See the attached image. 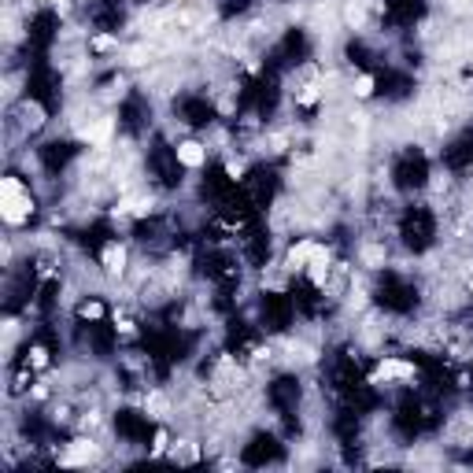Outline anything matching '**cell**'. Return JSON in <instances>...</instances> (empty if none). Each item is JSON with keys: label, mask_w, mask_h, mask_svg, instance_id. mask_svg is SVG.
Returning <instances> with one entry per match:
<instances>
[{"label": "cell", "mask_w": 473, "mask_h": 473, "mask_svg": "<svg viewBox=\"0 0 473 473\" xmlns=\"http://www.w3.org/2000/svg\"><path fill=\"white\" fill-rule=\"evenodd\" d=\"M174 156H178V163L189 167V170H196V167L207 163V148H203L200 141H181V145L174 148Z\"/></svg>", "instance_id": "cell-2"}, {"label": "cell", "mask_w": 473, "mask_h": 473, "mask_svg": "<svg viewBox=\"0 0 473 473\" xmlns=\"http://www.w3.org/2000/svg\"><path fill=\"white\" fill-rule=\"evenodd\" d=\"M30 211H34V200H30V192L23 189V181L19 178H4L0 181V214H4V222H26Z\"/></svg>", "instance_id": "cell-1"}, {"label": "cell", "mask_w": 473, "mask_h": 473, "mask_svg": "<svg viewBox=\"0 0 473 473\" xmlns=\"http://www.w3.org/2000/svg\"><path fill=\"white\" fill-rule=\"evenodd\" d=\"M104 270H107V274H122V270H126V248H122L118 241H111V244L104 248Z\"/></svg>", "instance_id": "cell-4"}, {"label": "cell", "mask_w": 473, "mask_h": 473, "mask_svg": "<svg viewBox=\"0 0 473 473\" xmlns=\"http://www.w3.org/2000/svg\"><path fill=\"white\" fill-rule=\"evenodd\" d=\"M30 362H34L37 370L45 367V362H48V355H45V348H34V351H30Z\"/></svg>", "instance_id": "cell-12"}, {"label": "cell", "mask_w": 473, "mask_h": 473, "mask_svg": "<svg viewBox=\"0 0 473 473\" xmlns=\"http://www.w3.org/2000/svg\"><path fill=\"white\" fill-rule=\"evenodd\" d=\"M310 252H315V241H304V244H296V248H288L285 266L288 270H304V266L310 263Z\"/></svg>", "instance_id": "cell-5"}, {"label": "cell", "mask_w": 473, "mask_h": 473, "mask_svg": "<svg viewBox=\"0 0 473 473\" xmlns=\"http://www.w3.org/2000/svg\"><path fill=\"white\" fill-rule=\"evenodd\" d=\"M362 263H367V266H381L384 263V252L370 244V248H362Z\"/></svg>", "instance_id": "cell-11"}, {"label": "cell", "mask_w": 473, "mask_h": 473, "mask_svg": "<svg viewBox=\"0 0 473 473\" xmlns=\"http://www.w3.org/2000/svg\"><path fill=\"white\" fill-rule=\"evenodd\" d=\"M115 133V122L111 118H100V122H93L89 130H85V141L89 145H107V137Z\"/></svg>", "instance_id": "cell-7"}, {"label": "cell", "mask_w": 473, "mask_h": 473, "mask_svg": "<svg viewBox=\"0 0 473 473\" xmlns=\"http://www.w3.org/2000/svg\"><path fill=\"white\" fill-rule=\"evenodd\" d=\"M470 288H473V277H470Z\"/></svg>", "instance_id": "cell-15"}, {"label": "cell", "mask_w": 473, "mask_h": 473, "mask_svg": "<svg viewBox=\"0 0 473 473\" xmlns=\"http://www.w3.org/2000/svg\"><path fill=\"white\" fill-rule=\"evenodd\" d=\"M96 458V444L89 436H82V440H74L71 451L63 455V462H71V466H85V462H93Z\"/></svg>", "instance_id": "cell-3"}, {"label": "cell", "mask_w": 473, "mask_h": 473, "mask_svg": "<svg viewBox=\"0 0 473 473\" xmlns=\"http://www.w3.org/2000/svg\"><path fill=\"white\" fill-rule=\"evenodd\" d=\"M78 315H82L85 322H100V318H104V304L89 299V304H82V307H78Z\"/></svg>", "instance_id": "cell-9"}, {"label": "cell", "mask_w": 473, "mask_h": 473, "mask_svg": "<svg viewBox=\"0 0 473 473\" xmlns=\"http://www.w3.org/2000/svg\"><path fill=\"white\" fill-rule=\"evenodd\" d=\"M318 100V93H315V85H310L307 93H299V104H315Z\"/></svg>", "instance_id": "cell-14"}, {"label": "cell", "mask_w": 473, "mask_h": 473, "mask_svg": "<svg viewBox=\"0 0 473 473\" xmlns=\"http://www.w3.org/2000/svg\"><path fill=\"white\" fill-rule=\"evenodd\" d=\"M225 174H230V178L236 181V178L244 174V163H233V159H230V163H225Z\"/></svg>", "instance_id": "cell-13"}, {"label": "cell", "mask_w": 473, "mask_h": 473, "mask_svg": "<svg viewBox=\"0 0 473 473\" xmlns=\"http://www.w3.org/2000/svg\"><path fill=\"white\" fill-rule=\"evenodd\" d=\"M378 378H384V381H389V378H414V367H411V362H400V359H384L381 362V370H378Z\"/></svg>", "instance_id": "cell-6"}, {"label": "cell", "mask_w": 473, "mask_h": 473, "mask_svg": "<svg viewBox=\"0 0 473 473\" xmlns=\"http://www.w3.org/2000/svg\"><path fill=\"white\" fill-rule=\"evenodd\" d=\"M344 19H348V26H355V30H359L362 23H367V12H362L359 4H348V12H344Z\"/></svg>", "instance_id": "cell-10"}, {"label": "cell", "mask_w": 473, "mask_h": 473, "mask_svg": "<svg viewBox=\"0 0 473 473\" xmlns=\"http://www.w3.org/2000/svg\"><path fill=\"white\" fill-rule=\"evenodd\" d=\"M351 89H355V96H359V100H367V96H373V74H359Z\"/></svg>", "instance_id": "cell-8"}]
</instances>
